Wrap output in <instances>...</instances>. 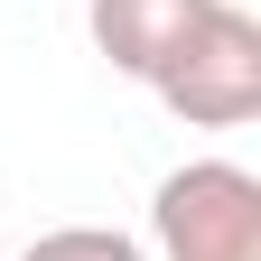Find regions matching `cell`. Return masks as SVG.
<instances>
[{"instance_id": "6da1fadb", "label": "cell", "mask_w": 261, "mask_h": 261, "mask_svg": "<svg viewBox=\"0 0 261 261\" xmlns=\"http://www.w3.org/2000/svg\"><path fill=\"white\" fill-rule=\"evenodd\" d=\"M149 84H159V103H168L177 121H196V130L252 121L261 112V19L243 10V0H215Z\"/></svg>"}, {"instance_id": "7a4b0ae2", "label": "cell", "mask_w": 261, "mask_h": 261, "mask_svg": "<svg viewBox=\"0 0 261 261\" xmlns=\"http://www.w3.org/2000/svg\"><path fill=\"white\" fill-rule=\"evenodd\" d=\"M168 261H261V177L233 159H187L149 196Z\"/></svg>"}, {"instance_id": "3957f363", "label": "cell", "mask_w": 261, "mask_h": 261, "mask_svg": "<svg viewBox=\"0 0 261 261\" xmlns=\"http://www.w3.org/2000/svg\"><path fill=\"white\" fill-rule=\"evenodd\" d=\"M215 0H93L84 10V28H93V47H103L121 75H159V65H168L177 47H187V28L205 19Z\"/></svg>"}, {"instance_id": "277c9868", "label": "cell", "mask_w": 261, "mask_h": 261, "mask_svg": "<svg viewBox=\"0 0 261 261\" xmlns=\"http://www.w3.org/2000/svg\"><path fill=\"white\" fill-rule=\"evenodd\" d=\"M19 261H149V252L130 243L121 224H56V233H38Z\"/></svg>"}]
</instances>
